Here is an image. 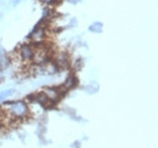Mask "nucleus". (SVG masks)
<instances>
[{
    "instance_id": "obj_1",
    "label": "nucleus",
    "mask_w": 158,
    "mask_h": 148,
    "mask_svg": "<svg viewBox=\"0 0 158 148\" xmlns=\"http://www.w3.org/2000/svg\"><path fill=\"white\" fill-rule=\"evenodd\" d=\"M4 111L11 123L23 121L28 117H31V107L26 100H14V102Z\"/></svg>"
},
{
    "instance_id": "obj_10",
    "label": "nucleus",
    "mask_w": 158,
    "mask_h": 148,
    "mask_svg": "<svg viewBox=\"0 0 158 148\" xmlns=\"http://www.w3.org/2000/svg\"><path fill=\"white\" fill-rule=\"evenodd\" d=\"M43 4H45L46 6H54V5H56L57 4V1L59 0H40Z\"/></svg>"
},
{
    "instance_id": "obj_8",
    "label": "nucleus",
    "mask_w": 158,
    "mask_h": 148,
    "mask_svg": "<svg viewBox=\"0 0 158 148\" xmlns=\"http://www.w3.org/2000/svg\"><path fill=\"white\" fill-rule=\"evenodd\" d=\"M103 29V24L101 22H94L93 24L89 26V32L91 33H101Z\"/></svg>"
},
{
    "instance_id": "obj_4",
    "label": "nucleus",
    "mask_w": 158,
    "mask_h": 148,
    "mask_svg": "<svg viewBox=\"0 0 158 148\" xmlns=\"http://www.w3.org/2000/svg\"><path fill=\"white\" fill-rule=\"evenodd\" d=\"M26 101H27L28 103H37V105H39L40 107H43V108H50V107L54 106V105L50 102V100L48 98V96L45 95V92H44L43 90H41V91H37V92H34V93L27 95Z\"/></svg>"
},
{
    "instance_id": "obj_12",
    "label": "nucleus",
    "mask_w": 158,
    "mask_h": 148,
    "mask_svg": "<svg viewBox=\"0 0 158 148\" xmlns=\"http://www.w3.org/2000/svg\"><path fill=\"white\" fill-rule=\"evenodd\" d=\"M21 1H22V0H14V1H12V5H14V6H16V5H19V4H20Z\"/></svg>"
},
{
    "instance_id": "obj_5",
    "label": "nucleus",
    "mask_w": 158,
    "mask_h": 148,
    "mask_svg": "<svg viewBox=\"0 0 158 148\" xmlns=\"http://www.w3.org/2000/svg\"><path fill=\"white\" fill-rule=\"evenodd\" d=\"M52 61L59 66L61 71H67L72 67V58L67 51H59L52 56Z\"/></svg>"
},
{
    "instance_id": "obj_9",
    "label": "nucleus",
    "mask_w": 158,
    "mask_h": 148,
    "mask_svg": "<svg viewBox=\"0 0 158 148\" xmlns=\"http://www.w3.org/2000/svg\"><path fill=\"white\" fill-rule=\"evenodd\" d=\"M15 91H16L15 89H7V90L0 92V102H2L4 100H7L10 96H12L15 93Z\"/></svg>"
},
{
    "instance_id": "obj_6",
    "label": "nucleus",
    "mask_w": 158,
    "mask_h": 148,
    "mask_svg": "<svg viewBox=\"0 0 158 148\" xmlns=\"http://www.w3.org/2000/svg\"><path fill=\"white\" fill-rule=\"evenodd\" d=\"M79 85V80L77 78L76 73H69L67 75V78L64 79L62 86L67 90V91H71V90H74L76 88H78Z\"/></svg>"
},
{
    "instance_id": "obj_7",
    "label": "nucleus",
    "mask_w": 158,
    "mask_h": 148,
    "mask_svg": "<svg viewBox=\"0 0 158 148\" xmlns=\"http://www.w3.org/2000/svg\"><path fill=\"white\" fill-rule=\"evenodd\" d=\"M54 9H52V6H46L45 5V7L43 9V17L41 18H45L48 19V21H51L52 18V16H54Z\"/></svg>"
},
{
    "instance_id": "obj_11",
    "label": "nucleus",
    "mask_w": 158,
    "mask_h": 148,
    "mask_svg": "<svg viewBox=\"0 0 158 148\" xmlns=\"http://www.w3.org/2000/svg\"><path fill=\"white\" fill-rule=\"evenodd\" d=\"M83 66V61H81V58H78L77 61H74V64H73V67L76 68V69H80V67Z\"/></svg>"
},
{
    "instance_id": "obj_13",
    "label": "nucleus",
    "mask_w": 158,
    "mask_h": 148,
    "mask_svg": "<svg viewBox=\"0 0 158 148\" xmlns=\"http://www.w3.org/2000/svg\"><path fill=\"white\" fill-rule=\"evenodd\" d=\"M69 2H72V4H78V0H69Z\"/></svg>"
},
{
    "instance_id": "obj_2",
    "label": "nucleus",
    "mask_w": 158,
    "mask_h": 148,
    "mask_svg": "<svg viewBox=\"0 0 158 148\" xmlns=\"http://www.w3.org/2000/svg\"><path fill=\"white\" fill-rule=\"evenodd\" d=\"M33 55H34V46L31 43H28V41L23 43L20 47L17 49V52H16L17 58L27 67L32 63Z\"/></svg>"
},
{
    "instance_id": "obj_3",
    "label": "nucleus",
    "mask_w": 158,
    "mask_h": 148,
    "mask_svg": "<svg viewBox=\"0 0 158 148\" xmlns=\"http://www.w3.org/2000/svg\"><path fill=\"white\" fill-rule=\"evenodd\" d=\"M45 95L48 96V98L50 100V102L55 106L57 105L60 101L67 95V90L61 85V86H46L44 90H43Z\"/></svg>"
}]
</instances>
